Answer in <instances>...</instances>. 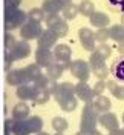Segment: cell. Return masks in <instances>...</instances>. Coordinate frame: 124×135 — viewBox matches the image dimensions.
<instances>
[{
	"mask_svg": "<svg viewBox=\"0 0 124 135\" xmlns=\"http://www.w3.org/2000/svg\"><path fill=\"white\" fill-rule=\"evenodd\" d=\"M52 95L65 112H72L78 106V98L75 97V86L69 81L57 83V88Z\"/></svg>",
	"mask_w": 124,
	"mask_h": 135,
	"instance_id": "1",
	"label": "cell"
},
{
	"mask_svg": "<svg viewBox=\"0 0 124 135\" xmlns=\"http://www.w3.org/2000/svg\"><path fill=\"white\" fill-rule=\"evenodd\" d=\"M29 54H31V45L26 40L16 42V45L11 49H5V69L11 71V63L12 61L26 59Z\"/></svg>",
	"mask_w": 124,
	"mask_h": 135,
	"instance_id": "2",
	"label": "cell"
},
{
	"mask_svg": "<svg viewBox=\"0 0 124 135\" xmlns=\"http://www.w3.org/2000/svg\"><path fill=\"white\" fill-rule=\"evenodd\" d=\"M3 18H5V29L9 32L17 28H22V25L28 20V14H25L23 11L14 8V6H5Z\"/></svg>",
	"mask_w": 124,
	"mask_h": 135,
	"instance_id": "3",
	"label": "cell"
},
{
	"mask_svg": "<svg viewBox=\"0 0 124 135\" xmlns=\"http://www.w3.org/2000/svg\"><path fill=\"white\" fill-rule=\"evenodd\" d=\"M98 123V112L92 108V103H84V108L81 110V120H80V131L81 132H91L97 129Z\"/></svg>",
	"mask_w": 124,
	"mask_h": 135,
	"instance_id": "4",
	"label": "cell"
},
{
	"mask_svg": "<svg viewBox=\"0 0 124 135\" xmlns=\"http://www.w3.org/2000/svg\"><path fill=\"white\" fill-rule=\"evenodd\" d=\"M43 32V28H41L40 22H35V20H26L25 23L20 28V35L23 40H37Z\"/></svg>",
	"mask_w": 124,
	"mask_h": 135,
	"instance_id": "5",
	"label": "cell"
},
{
	"mask_svg": "<svg viewBox=\"0 0 124 135\" xmlns=\"http://www.w3.org/2000/svg\"><path fill=\"white\" fill-rule=\"evenodd\" d=\"M69 71L71 74L78 80V81H87L91 77V66L89 61L84 60H74L69 63Z\"/></svg>",
	"mask_w": 124,
	"mask_h": 135,
	"instance_id": "6",
	"label": "cell"
},
{
	"mask_svg": "<svg viewBox=\"0 0 124 135\" xmlns=\"http://www.w3.org/2000/svg\"><path fill=\"white\" fill-rule=\"evenodd\" d=\"M44 20H46L48 28L52 29L58 37H65V35L67 34V31H69L67 22L65 20V18H61L58 14H49V16L44 17Z\"/></svg>",
	"mask_w": 124,
	"mask_h": 135,
	"instance_id": "7",
	"label": "cell"
},
{
	"mask_svg": "<svg viewBox=\"0 0 124 135\" xmlns=\"http://www.w3.org/2000/svg\"><path fill=\"white\" fill-rule=\"evenodd\" d=\"M52 54H54V59H55L57 63L63 65L65 68H69L71 57H72V51H71V48L67 45H63V43L61 45H55Z\"/></svg>",
	"mask_w": 124,
	"mask_h": 135,
	"instance_id": "8",
	"label": "cell"
},
{
	"mask_svg": "<svg viewBox=\"0 0 124 135\" xmlns=\"http://www.w3.org/2000/svg\"><path fill=\"white\" fill-rule=\"evenodd\" d=\"M78 37H80V43L86 51L93 52L97 48V42H95V32L89 29V28H81L78 31Z\"/></svg>",
	"mask_w": 124,
	"mask_h": 135,
	"instance_id": "9",
	"label": "cell"
},
{
	"mask_svg": "<svg viewBox=\"0 0 124 135\" xmlns=\"http://www.w3.org/2000/svg\"><path fill=\"white\" fill-rule=\"evenodd\" d=\"M75 97L84 103H92L95 98V94L92 88L87 84V81H78L75 84Z\"/></svg>",
	"mask_w": 124,
	"mask_h": 135,
	"instance_id": "10",
	"label": "cell"
},
{
	"mask_svg": "<svg viewBox=\"0 0 124 135\" xmlns=\"http://www.w3.org/2000/svg\"><path fill=\"white\" fill-rule=\"evenodd\" d=\"M35 63L40 68H49L52 63H55L52 51L46 49V48H37V51H35Z\"/></svg>",
	"mask_w": 124,
	"mask_h": 135,
	"instance_id": "11",
	"label": "cell"
},
{
	"mask_svg": "<svg viewBox=\"0 0 124 135\" xmlns=\"http://www.w3.org/2000/svg\"><path fill=\"white\" fill-rule=\"evenodd\" d=\"M58 37L57 34L54 32L52 29H43V32H41V35L37 38L38 40V48H46V49H51L52 46H55L58 42Z\"/></svg>",
	"mask_w": 124,
	"mask_h": 135,
	"instance_id": "12",
	"label": "cell"
},
{
	"mask_svg": "<svg viewBox=\"0 0 124 135\" xmlns=\"http://www.w3.org/2000/svg\"><path fill=\"white\" fill-rule=\"evenodd\" d=\"M32 84L37 88V89H44V91H48V92L52 95L54 91H55V88H57V83H55V80H52L49 78L48 75H44V74H41L38 75L35 80L32 81Z\"/></svg>",
	"mask_w": 124,
	"mask_h": 135,
	"instance_id": "13",
	"label": "cell"
},
{
	"mask_svg": "<svg viewBox=\"0 0 124 135\" xmlns=\"http://www.w3.org/2000/svg\"><path fill=\"white\" fill-rule=\"evenodd\" d=\"M6 81H8V84H11V86H20V84L29 83L28 78H26L25 69H12V71H8Z\"/></svg>",
	"mask_w": 124,
	"mask_h": 135,
	"instance_id": "14",
	"label": "cell"
},
{
	"mask_svg": "<svg viewBox=\"0 0 124 135\" xmlns=\"http://www.w3.org/2000/svg\"><path fill=\"white\" fill-rule=\"evenodd\" d=\"M17 97L20 98V100L23 101H28V100H34L35 98V95H37V88L31 83H26V84H20V86H17Z\"/></svg>",
	"mask_w": 124,
	"mask_h": 135,
	"instance_id": "15",
	"label": "cell"
},
{
	"mask_svg": "<svg viewBox=\"0 0 124 135\" xmlns=\"http://www.w3.org/2000/svg\"><path fill=\"white\" fill-rule=\"evenodd\" d=\"M100 124L107 129V131H113V129H118L120 127V123H118V117H116L113 112H104L98 117Z\"/></svg>",
	"mask_w": 124,
	"mask_h": 135,
	"instance_id": "16",
	"label": "cell"
},
{
	"mask_svg": "<svg viewBox=\"0 0 124 135\" xmlns=\"http://www.w3.org/2000/svg\"><path fill=\"white\" fill-rule=\"evenodd\" d=\"M29 112H31V108L26 104V101H20L12 108V120H16V121L26 120L29 117Z\"/></svg>",
	"mask_w": 124,
	"mask_h": 135,
	"instance_id": "17",
	"label": "cell"
},
{
	"mask_svg": "<svg viewBox=\"0 0 124 135\" xmlns=\"http://www.w3.org/2000/svg\"><path fill=\"white\" fill-rule=\"evenodd\" d=\"M89 22H91L92 26L95 28H107V25L110 23V18H109L107 14L101 12V11H95L91 17H89Z\"/></svg>",
	"mask_w": 124,
	"mask_h": 135,
	"instance_id": "18",
	"label": "cell"
},
{
	"mask_svg": "<svg viewBox=\"0 0 124 135\" xmlns=\"http://www.w3.org/2000/svg\"><path fill=\"white\" fill-rule=\"evenodd\" d=\"M92 108L95 109V112H101V114H104V112H109L110 108H112V103L109 100L107 97H104V95H97L93 101H92Z\"/></svg>",
	"mask_w": 124,
	"mask_h": 135,
	"instance_id": "19",
	"label": "cell"
},
{
	"mask_svg": "<svg viewBox=\"0 0 124 135\" xmlns=\"http://www.w3.org/2000/svg\"><path fill=\"white\" fill-rule=\"evenodd\" d=\"M109 31V38H112L113 42L121 43L124 42V26L123 25H113L107 29Z\"/></svg>",
	"mask_w": 124,
	"mask_h": 135,
	"instance_id": "20",
	"label": "cell"
},
{
	"mask_svg": "<svg viewBox=\"0 0 124 135\" xmlns=\"http://www.w3.org/2000/svg\"><path fill=\"white\" fill-rule=\"evenodd\" d=\"M65 69L66 68L63 66V65H60V63H52L49 68H46V75L52 78V80H58L60 77L63 75V72H65Z\"/></svg>",
	"mask_w": 124,
	"mask_h": 135,
	"instance_id": "21",
	"label": "cell"
},
{
	"mask_svg": "<svg viewBox=\"0 0 124 135\" xmlns=\"http://www.w3.org/2000/svg\"><path fill=\"white\" fill-rule=\"evenodd\" d=\"M26 123H28V126H29L31 134H38V132L43 131V120H41L40 117H37V115L28 117L26 118Z\"/></svg>",
	"mask_w": 124,
	"mask_h": 135,
	"instance_id": "22",
	"label": "cell"
},
{
	"mask_svg": "<svg viewBox=\"0 0 124 135\" xmlns=\"http://www.w3.org/2000/svg\"><path fill=\"white\" fill-rule=\"evenodd\" d=\"M25 72H26V78H28V81H29V83H32L37 77L43 74V72H41V68L38 66L37 63L28 65V66L25 68Z\"/></svg>",
	"mask_w": 124,
	"mask_h": 135,
	"instance_id": "23",
	"label": "cell"
},
{
	"mask_svg": "<svg viewBox=\"0 0 124 135\" xmlns=\"http://www.w3.org/2000/svg\"><path fill=\"white\" fill-rule=\"evenodd\" d=\"M95 12V5L91 0H81L78 5V14H83L84 17H91Z\"/></svg>",
	"mask_w": 124,
	"mask_h": 135,
	"instance_id": "24",
	"label": "cell"
},
{
	"mask_svg": "<svg viewBox=\"0 0 124 135\" xmlns=\"http://www.w3.org/2000/svg\"><path fill=\"white\" fill-rule=\"evenodd\" d=\"M51 124H52V129L55 132H60V134H65V131H67V127H69L67 120L63 117H54Z\"/></svg>",
	"mask_w": 124,
	"mask_h": 135,
	"instance_id": "25",
	"label": "cell"
},
{
	"mask_svg": "<svg viewBox=\"0 0 124 135\" xmlns=\"http://www.w3.org/2000/svg\"><path fill=\"white\" fill-rule=\"evenodd\" d=\"M41 9L44 11V14H58L61 8H60V5L57 3V0H44L43 2V5H41Z\"/></svg>",
	"mask_w": 124,
	"mask_h": 135,
	"instance_id": "26",
	"label": "cell"
},
{
	"mask_svg": "<svg viewBox=\"0 0 124 135\" xmlns=\"http://www.w3.org/2000/svg\"><path fill=\"white\" fill-rule=\"evenodd\" d=\"M110 72L115 75L116 80L124 81V59L116 60L115 63H113V66L110 68Z\"/></svg>",
	"mask_w": 124,
	"mask_h": 135,
	"instance_id": "27",
	"label": "cell"
},
{
	"mask_svg": "<svg viewBox=\"0 0 124 135\" xmlns=\"http://www.w3.org/2000/svg\"><path fill=\"white\" fill-rule=\"evenodd\" d=\"M12 134H14V135H29V134H31V131H29V126H28L26 120H22V121H16V120H14Z\"/></svg>",
	"mask_w": 124,
	"mask_h": 135,
	"instance_id": "28",
	"label": "cell"
},
{
	"mask_svg": "<svg viewBox=\"0 0 124 135\" xmlns=\"http://www.w3.org/2000/svg\"><path fill=\"white\" fill-rule=\"evenodd\" d=\"M106 65V60L103 59V57H100L98 54L93 51L91 54V59H89V66H91V71H95V69H98V68L104 66Z\"/></svg>",
	"mask_w": 124,
	"mask_h": 135,
	"instance_id": "29",
	"label": "cell"
},
{
	"mask_svg": "<svg viewBox=\"0 0 124 135\" xmlns=\"http://www.w3.org/2000/svg\"><path fill=\"white\" fill-rule=\"evenodd\" d=\"M61 12H63V17H65V20H74L75 17L78 16V5H69L67 8L61 9Z\"/></svg>",
	"mask_w": 124,
	"mask_h": 135,
	"instance_id": "30",
	"label": "cell"
},
{
	"mask_svg": "<svg viewBox=\"0 0 124 135\" xmlns=\"http://www.w3.org/2000/svg\"><path fill=\"white\" fill-rule=\"evenodd\" d=\"M51 98V94L48 91H44V89H37V95H35V98H34V103L35 104H44V103H48Z\"/></svg>",
	"mask_w": 124,
	"mask_h": 135,
	"instance_id": "31",
	"label": "cell"
},
{
	"mask_svg": "<svg viewBox=\"0 0 124 135\" xmlns=\"http://www.w3.org/2000/svg\"><path fill=\"white\" fill-rule=\"evenodd\" d=\"M95 52L98 54L100 57H103L104 60H107L110 55H112V48L109 46V45H106V43H101L98 48H95Z\"/></svg>",
	"mask_w": 124,
	"mask_h": 135,
	"instance_id": "32",
	"label": "cell"
},
{
	"mask_svg": "<svg viewBox=\"0 0 124 135\" xmlns=\"http://www.w3.org/2000/svg\"><path fill=\"white\" fill-rule=\"evenodd\" d=\"M28 18H29V20H35V22H43V18H44V11L41 8H32L28 12Z\"/></svg>",
	"mask_w": 124,
	"mask_h": 135,
	"instance_id": "33",
	"label": "cell"
},
{
	"mask_svg": "<svg viewBox=\"0 0 124 135\" xmlns=\"http://www.w3.org/2000/svg\"><path fill=\"white\" fill-rule=\"evenodd\" d=\"M107 40H109V31H107V28H100L98 31L95 32V42L106 43Z\"/></svg>",
	"mask_w": 124,
	"mask_h": 135,
	"instance_id": "34",
	"label": "cell"
},
{
	"mask_svg": "<svg viewBox=\"0 0 124 135\" xmlns=\"http://www.w3.org/2000/svg\"><path fill=\"white\" fill-rule=\"evenodd\" d=\"M93 74L97 75V78H98V80H106V78L109 77V74H110V71H109V68L104 65V66L95 69V71H93Z\"/></svg>",
	"mask_w": 124,
	"mask_h": 135,
	"instance_id": "35",
	"label": "cell"
},
{
	"mask_svg": "<svg viewBox=\"0 0 124 135\" xmlns=\"http://www.w3.org/2000/svg\"><path fill=\"white\" fill-rule=\"evenodd\" d=\"M92 91L95 94V97H97V95H103V92L106 91V81H104V80H98V81L95 83V86L92 88Z\"/></svg>",
	"mask_w": 124,
	"mask_h": 135,
	"instance_id": "36",
	"label": "cell"
},
{
	"mask_svg": "<svg viewBox=\"0 0 124 135\" xmlns=\"http://www.w3.org/2000/svg\"><path fill=\"white\" fill-rule=\"evenodd\" d=\"M16 42L17 40L12 34H9V32L5 34V49H11V48L16 45Z\"/></svg>",
	"mask_w": 124,
	"mask_h": 135,
	"instance_id": "37",
	"label": "cell"
},
{
	"mask_svg": "<svg viewBox=\"0 0 124 135\" xmlns=\"http://www.w3.org/2000/svg\"><path fill=\"white\" fill-rule=\"evenodd\" d=\"M112 95L115 97V98H118V100H124V84H118L115 89H113V92H112Z\"/></svg>",
	"mask_w": 124,
	"mask_h": 135,
	"instance_id": "38",
	"label": "cell"
},
{
	"mask_svg": "<svg viewBox=\"0 0 124 135\" xmlns=\"http://www.w3.org/2000/svg\"><path fill=\"white\" fill-rule=\"evenodd\" d=\"M12 127H14V120L12 118H6L5 120V135L12 134Z\"/></svg>",
	"mask_w": 124,
	"mask_h": 135,
	"instance_id": "39",
	"label": "cell"
},
{
	"mask_svg": "<svg viewBox=\"0 0 124 135\" xmlns=\"http://www.w3.org/2000/svg\"><path fill=\"white\" fill-rule=\"evenodd\" d=\"M20 3H22V0H5V6H14V8H18Z\"/></svg>",
	"mask_w": 124,
	"mask_h": 135,
	"instance_id": "40",
	"label": "cell"
},
{
	"mask_svg": "<svg viewBox=\"0 0 124 135\" xmlns=\"http://www.w3.org/2000/svg\"><path fill=\"white\" fill-rule=\"evenodd\" d=\"M116 86H118V84H116L115 80H109V81H106V89H109L110 92H113V89H115Z\"/></svg>",
	"mask_w": 124,
	"mask_h": 135,
	"instance_id": "41",
	"label": "cell"
},
{
	"mask_svg": "<svg viewBox=\"0 0 124 135\" xmlns=\"http://www.w3.org/2000/svg\"><path fill=\"white\" fill-rule=\"evenodd\" d=\"M57 3L60 5L61 9H65V8H67L69 5H72V0H57Z\"/></svg>",
	"mask_w": 124,
	"mask_h": 135,
	"instance_id": "42",
	"label": "cell"
},
{
	"mask_svg": "<svg viewBox=\"0 0 124 135\" xmlns=\"http://www.w3.org/2000/svg\"><path fill=\"white\" fill-rule=\"evenodd\" d=\"M107 135H124V127H118V129H113V131H109Z\"/></svg>",
	"mask_w": 124,
	"mask_h": 135,
	"instance_id": "43",
	"label": "cell"
},
{
	"mask_svg": "<svg viewBox=\"0 0 124 135\" xmlns=\"http://www.w3.org/2000/svg\"><path fill=\"white\" fill-rule=\"evenodd\" d=\"M112 5H116V6H121L124 9V0H109Z\"/></svg>",
	"mask_w": 124,
	"mask_h": 135,
	"instance_id": "44",
	"label": "cell"
},
{
	"mask_svg": "<svg viewBox=\"0 0 124 135\" xmlns=\"http://www.w3.org/2000/svg\"><path fill=\"white\" fill-rule=\"evenodd\" d=\"M86 135H103V134L100 132L98 129H93V131H91V132H86Z\"/></svg>",
	"mask_w": 124,
	"mask_h": 135,
	"instance_id": "45",
	"label": "cell"
},
{
	"mask_svg": "<svg viewBox=\"0 0 124 135\" xmlns=\"http://www.w3.org/2000/svg\"><path fill=\"white\" fill-rule=\"evenodd\" d=\"M118 51H120V54H121V55H124V42L120 43V46H118Z\"/></svg>",
	"mask_w": 124,
	"mask_h": 135,
	"instance_id": "46",
	"label": "cell"
},
{
	"mask_svg": "<svg viewBox=\"0 0 124 135\" xmlns=\"http://www.w3.org/2000/svg\"><path fill=\"white\" fill-rule=\"evenodd\" d=\"M35 135H49V134H48V132H43V131H41V132H38V134H35Z\"/></svg>",
	"mask_w": 124,
	"mask_h": 135,
	"instance_id": "47",
	"label": "cell"
},
{
	"mask_svg": "<svg viewBox=\"0 0 124 135\" xmlns=\"http://www.w3.org/2000/svg\"><path fill=\"white\" fill-rule=\"evenodd\" d=\"M75 135H86V132H81V131H80V132H77Z\"/></svg>",
	"mask_w": 124,
	"mask_h": 135,
	"instance_id": "48",
	"label": "cell"
},
{
	"mask_svg": "<svg viewBox=\"0 0 124 135\" xmlns=\"http://www.w3.org/2000/svg\"><path fill=\"white\" fill-rule=\"evenodd\" d=\"M121 22H123V26H124V14H123V17H121Z\"/></svg>",
	"mask_w": 124,
	"mask_h": 135,
	"instance_id": "49",
	"label": "cell"
},
{
	"mask_svg": "<svg viewBox=\"0 0 124 135\" xmlns=\"http://www.w3.org/2000/svg\"><path fill=\"white\" fill-rule=\"evenodd\" d=\"M55 135H63V134H60V132H57V134H55Z\"/></svg>",
	"mask_w": 124,
	"mask_h": 135,
	"instance_id": "50",
	"label": "cell"
},
{
	"mask_svg": "<svg viewBox=\"0 0 124 135\" xmlns=\"http://www.w3.org/2000/svg\"><path fill=\"white\" fill-rule=\"evenodd\" d=\"M123 123H124V114H123Z\"/></svg>",
	"mask_w": 124,
	"mask_h": 135,
	"instance_id": "51",
	"label": "cell"
}]
</instances>
